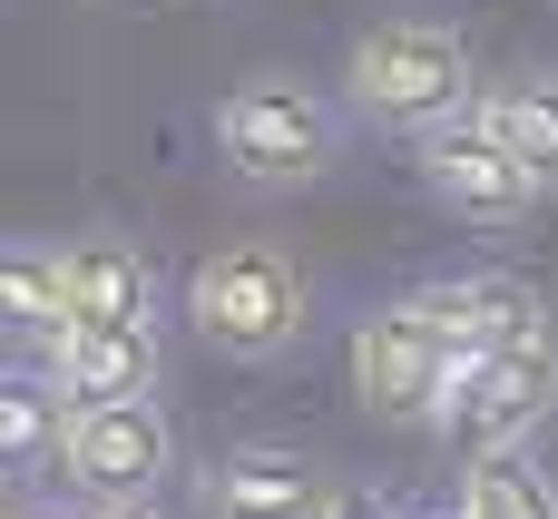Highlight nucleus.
I'll list each match as a JSON object with an SVG mask.
<instances>
[{
	"label": "nucleus",
	"instance_id": "obj_13",
	"mask_svg": "<svg viewBox=\"0 0 558 519\" xmlns=\"http://www.w3.org/2000/svg\"><path fill=\"white\" fill-rule=\"evenodd\" d=\"M69 393L49 383V373H10L0 383V451H10V471H59V451H69Z\"/></svg>",
	"mask_w": 558,
	"mask_h": 519
},
{
	"label": "nucleus",
	"instance_id": "obj_11",
	"mask_svg": "<svg viewBox=\"0 0 558 519\" xmlns=\"http://www.w3.org/2000/svg\"><path fill=\"white\" fill-rule=\"evenodd\" d=\"M39 373L69 393V412H108V402H157V334H49Z\"/></svg>",
	"mask_w": 558,
	"mask_h": 519
},
{
	"label": "nucleus",
	"instance_id": "obj_5",
	"mask_svg": "<svg viewBox=\"0 0 558 519\" xmlns=\"http://www.w3.org/2000/svg\"><path fill=\"white\" fill-rule=\"evenodd\" d=\"M558 412V343H510V353H481L471 373H461V393H451V412H441V442H451V461L471 471V461H510V451H530V432Z\"/></svg>",
	"mask_w": 558,
	"mask_h": 519
},
{
	"label": "nucleus",
	"instance_id": "obj_6",
	"mask_svg": "<svg viewBox=\"0 0 558 519\" xmlns=\"http://www.w3.org/2000/svg\"><path fill=\"white\" fill-rule=\"evenodd\" d=\"M412 167H422V186H432V206L441 216H461V226H520V216H539V177L510 157V137L471 108V118H451V128H432V137H412Z\"/></svg>",
	"mask_w": 558,
	"mask_h": 519
},
{
	"label": "nucleus",
	"instance_id": "obj_1",
	"mask_svg": "<svg viewBox=\"0 0 558 519\" xmlns=\"http://www.w3.org/2000/svg\"><path fill=\"white\" fill-rule=\"evenodd\" d=\"M343 108L373 118V128H392V137H432V128L471 118L481 108L471 39L451 20H422V10L353 29V49H343Z\"/></svg>",
	"mask_w": 558,
	"mask_h": 519
},
{
	"label": "nucleus",
	"instance_id": "obj_4",
	"mask_svg": "<svg viewBox=\"0 0 558 519\" xmlns=\"http://www.w3.org/2000/svg\"><path fill=\"white\" fill-rule=\"evenodd\" d=\"M343 373H353V402H363L373 422H432V432H441V412H451V393H461V353H451L412 304L363 314L353 343H343Z\"/></svg>",
	"mask_w": 558,
	"mask_h": 519
},
{
	"label": "nucleus",
	"instance_id": "obj_18",
	"mask_svg": "<svg viewBox=\"0 0 558 519\" xmlns=\"http://www.w3.org/2000/svg\"><path fill=\"white\" fill-rule=\"evenodd\" d=\"M10 519H39V510H29V500H20V510H10Z\"/></svg>",
	"mask_w": 558,
	"mask_h": 519
},
{
	"label": "nucleus",
	"instance_id": "obj_19",
	"mask_svg": "<svg viewBox=\"0 0 558 519\" xmlns=\"http://www.w3.org/2000/svg\"><path fill=\"white\" fill-rule=\"evenodd\" d=\"M441 519H461V510H441Z\"/></svg>",
	"mask_w": 558,
	"mask_h": 519
},
{
	"label": "nucleus",
	"instance_id": "obj_9",
	"mask_svg": "<svg viewBox=\"0 0 558 519\" xmlns=\"http://www.w3.org/2000/svg\"><path fill=\"white\" fill-rule=\"evenodd\" d=\"M333 471L304 442H235L206 471V519H324L333 510Z\"/></svg>",
	"mask_w": 558,
	"mask_h": 519
},
{
	"label": "nucleus",
	"instance_id": "obj_8",
	"mask_svg": "<svg viewBox=\"0 0 558 519\" xmlns=\"http://www.w3.org/2000/svg\"><path fill=\"white\" fill-rule=\"evenodd\" d=\"M451 353H461V373L481 363V353H510V343H539L549 334V304H539V285L530 275H500V265H471V275H432V285H412L402 294Z\"/></svg>",
	"mask_w": 558,
	"mask_h": 519
},
{
	"label": "nucleus",
	"instance_id": "obj_17",
	"mask_svg": "<svg viewBox=\"0 0 558 519\" xmlns=\"http://www.w3.org/2000/svg\"><path fill=\"white\" fill-rule=\"evenodd\" d=\"M88 519H167L157 500H118V510H88Z\"/></svg>",
	"mask_w": 558,
	"mask_h": 519
},
{
	"label": "nucleus",
	"instance_id": "obj_7",
	"mask_svg": "<svg viewBox=\"0 0 558 519\" xmlns=\"http://www.w3.org/2000/svg\"><path fill=\"white\" fill-rule=\"evenodd\" d=\"M177 471V422L157 402H108V412H78L69 422V451H59V481L88 500V510H118V500H157Z\"/></svg>",
	"mask_w": 558,
	"mask_h": 519
},
{
	"label": "nucleus",
	"instance_id": "obj_10",
	"mask_svg": "<svg viewBox=\"0 0 558 519\" xmlns=\"http://www.w3.org/2000/svg\"><path fill=\"white\" fill-rule=\"evenodd\" d=\"M69 314L59 334H147L157 314V265L137 236H69Z\"/></svg>",
	"mask_w": 558,
	"mask_h": 519
},
{
	"label": "nucleus",
	"instance_id": "obj_2",
	"mask_svg": "<svg viewBox=\"0 0 558 519\" xmlns=\"http://www.w3.org/2000/svg\"><path fill=\"white\" fill-rule=\"evenodd\" d=\"M186 334L226 363H284L314 334V285L284 245H216L186 275Z\"/></svg>",
	"mask_w": 558,
	"mask_h": 519
},
{
	"label": "nucleus",
	"instance_id": "obj_15",
	"mask_svg": "<svg viewBox=\"0 0 558 519\" xmlns=\"http://www.w3.org/2000/svg\"><path fill=\"white\" fill-rule=\"evenodd\" d=\"M451 510H461V519H558V481H549V471H530L520 451H510V461H471Z\"/></svg>",
	"mask_w": 558,
	"mask_h": 519
},
{
	"label": "nucleus",
	"instance_id": "obj_3",
	"mask_svg": "<svg viewBox=\"0 0 558 519\" xmlns=\"http://www.w3.org/2000/svg\"><path fill=\"white\" fill-rule=\"evenodd\" d=\"M216 157L245 186H314L343 157V118L304 79H235L216 98Z\"/></svg>",
	"mask_w": 558,
	"mask_h": 519
},
{
	"label": "nucleus",
	"instance_id": "obj_12",
	"mask_svg": "<svg viewBox=\"0 0 558 519\" xmlns=\"http://www.w3.org/2000/svg\"><path fill=\"white\" fill-rule=\"evenodd\" d=\"M481 118L510 137V157L539 177L558 196V69H530V79H500L490 98H481Z\"/></svg>",
	"mask_w": 558,
	"mask_h": 519
},
{
	"label": "nucleus",
	"instance_id": "obj_14",
	"mask_svg": "<svg viewBox=\"0 0 558 519\" xmlns=\"http://www.w3.org/2000/svg\"><path fill=\"white\" fill-rule=\"evenodd\" d=\"M0 304H10V334H29V343H49L59 334V314H69V255L59 245H10V265H0Z\"/></svg>",
	"mask_w": 558,
	"mask_h": 519
},
{
	"label": "nucleus",
	"instance_id": "obj_16",
	"mask_svg": "<svg viewBox=\"0 0 558 519\" xmlns=\"http://www.w3.org/2000/svg\"><path fill=\"white\" fill-rule=\"evenodd\" d=\"M324 519H402V510H392V500H383L373 481H343V491H333V510H324Z\"/></svg>",
	"mask_w": 558,
	"mask_h": 519
}]
</instances>
